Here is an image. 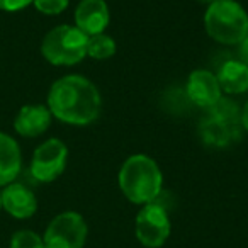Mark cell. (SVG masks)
I'll return each instance as SVG.
<instances>
[{
  "instance_id": "obj_1",
  "label": "cell",
  "mask_w": 248,
  "mask_h": 248,
  "mask_svg": "<svg viewBox=\"0 0 248 248\" xmlns=\"http://www.w3.org/2000/svg\"><path fill=\"white\" fill-rule=\"evenodd\" d=\"M48 109L53 117L70 126L95 123L102 109V97L95 83L83 75H65L48 92Z\"/></svg>"
},
{
  "instance_id": "obj_2",
  "label": "cell",
  "mask_w": 248,
  "mask_h": 248,
  "mask_svg": "<svg viewBox=\"0 0 248 248\" xmlns=\"http://www.w3.org/2000/svg\"><path fill=\"white\" fill-rule=\"evenodd\" d=\"M123 196L136 206L155 202L163 190V173L148 155L136 153L124 160L117 173Z\"/></svg>"
},
{
  "instance_id": "obj_3",
  "label": "cell",
  "mask_w": 248,
  "mask_h": 248,
  "mask_svg": "<svg viewBox=\"0 0 248 248\" xmlns=\"http://www.w3.org/2000/svg\"><path fill=\"white\" fill-rule=\"evenodd\" d=\"M204 29L219 45H240L248 36V12L236 0H213L204 12Z\"/></svg>"
},
{
  "instance_id": "obj_4",
  "label": "cell",
  "mask_w": 248,
  "mask_h": 248,
  "mask_svg": "<svg viewBox=\"0 0 248 248\" xmlns=\"http://www.w3.org/2000/svg\"><path fill=\"white\" fill-rule=\"evenodd\" d=\"M89 36L83 34L78 28L62 24L53 28L43 38L41 53L48 63L55 66H72L83 62L87 56Z\"/></svg>"
},
{
  "instance_id": "obj_5",
  "label": "cell",
  "mask_w": 248,
  "mask_h": 248,
  "mask_svg": "<svg viewBox=\"0 0 248 248\" xmlns=\"http://www.w3.org/2000/svg\"><path fill=\"white\" fill-rule=\"evenodd\" d=\"M172 233L169 211L158 201L141 206L135 219L136 240L145 248H160Z\"/></svg>"
},
{
  "instance_id": "obj_6",
  "label": "cell",
  "mask_w": 248,
  "mask_h": 248,
  "mask_svg": "<svg viewBox=\"0 0 248 248\" xmlns=\"http://www.w3.org/2000/svg\"><path fill=\"white\" fill-rule=\"evenodd\" d=\"M89 236V226L77 211L60 213L49 221L43 241L46 248H83Z\"/></svg>"
},
{
  "instance_id": "obj_7",
  "label": "cell",
  "mask_w": 248,
  "mask_h": 248,
  "mask_svg": "<svg viewBox=\"0 0 248 248\" xmlns=\"http://www.w3.org/2000/svg\"><path fill=\"white\" fill-rule=\"evenodd\" d=\"M66 162H68L66 145L58 138H49L34 150L29 172L38 182L48 184L65 172Z\"/></svg>"
},
{
  "instance_id": "obj_8",
  "label": "cell",
  "mask_w": 248,
  "mask_h": 248,
  "mask_svg": "<svg viewBox=\"0 0 248 248\" xmlns=\"http://www.w3.org/2000/svg\"><path fill=\"white\" fill-rule=\"evenodd\" d=\"M219 82L216 75L209 70L197 68L189 73L186 83V95L194 106L202 107V109H213L221 99Z\"/></svg>"
},
{
  "instance_id": "obj_9",
  "label": "cell",
  "mask_w": 248,
  "mask_h": 248,
  "mask_svg": "<svg viewBox=\"0 0 248 248\" xmlns=\"http://www.w3.org/2000/svg\"><path fill=\"white\" fill-rule=\"evenodd\" d=\"M110 22V11L106 0H80L75 9V28L83 34L95 36L106 32Z\"/></svg>"
},
{
  "instance_id": "obj_10",
  "label": "cell",
  "mask_w": 248,
  "mask_h": 248,
  "mask_svg": "<svg viewBox=\"0 0 248 248\" xmlns=\"http://www.w3.org/2000/svg\"><path fill=\"white\" fill-rule=\"evenodd\" d=\"M2 207L17 219H28L38 211V199L34 192L24 184L12 182L0 190Z\"/></svg>"
},
{
  "instance_id": "obj_11",
  "label": "cell",
  "mask_w": 248,
  "mask_h": 248,
  "mask_svg": "<svg viewBox=\"0 0 248 248\" xmlns=\"http://www.w3.org/2000/svg\"><path fill=\"white\" fill-rule=\"evenodd\" d=\"M51 112L48 106L43 104H28L17 112L14 121V129L24 138H38L48 131L51 126Z\"/></svg>"
},
{
  "instance_id": "obj_12",
  "label": "cell",
  "mask_w": 248,
  "mask_h": 248,
  "mask_svg": "<svg viewBox=\"0 0 248 248\" xmlns=\"http://www.w3.org/2000/svg\"><path fill=\"white\" fill-rule=\"evenodd\" d=\"M22 169V155L17 141L0 131V187L12 184Z\"/></svg>"
},
{
  "instance_id": "obj_13",
  "label": "cell",
  "mask_w": 248,
  "mask_h": 248,
  "mask_svg": "<svg viewBox=\"0 0 248 248\" xmlns=\"http://www.w3.org/2000/svg\"><path fill=\"white\" fill-rule=\"evenodd\" d=\"M219 87L226 93H245L248 90V66L240 60H226L214 73Z\"/></svg>"
},
{
  "instance_id": "obj_14",
  "label": "cell",
  "mask_w": 248,
  "mask_h": 248,
  "mask_svg": "<svg viewBox=\"0 0 248 248\" xmlns=\"http://www.w3.org/2000/svg\"><path fill=\"white\" fill-rule=\"evenodd\" d=\"M199 135L206 145L214 146V148H223L233 141L234 135H238V129L231 128L226 123L216 119L209 114V117L201 123Z\"/></svg>"
},
{
  "instance_id": "obj_15",
  "label": "cell",
  "mask_w": 248,
  "mask_h": 248,
  "mask_svg": "<svg viewBox=\"0 0 248 248\" xmlns=\"http://www.w3.org/2000/svg\"><path fill=\"white\" fill-rule=\"evenodd\" d=\"M116 41L106 32L90 36L87 43V56H90L92 60H109L116 55Z\"/></svg>"
},
{
  "instance_id": "obj_16",
  "label": "cell",
  "mask_w": 248,
  "mask_h": 248,
  "mask_svg": "<svg viewBox=\"0 0 248 248\" xmlns=\"http://www.w3.org/2000/svg\"><path fill=\"white\" fill-rule=\"evenodd\" d=\"M11 248H46L43 236L31 230H19L12 234Z\"/></svg>"
},
{
  "instance_id": "obj_17",
  "label": "cell",
  "mask_w": 248,
  "mask_h": 248,
  "mask_svg": "<svg viewBox=\"0 0 248 248\" xmlns=\"http://www.w3.org/2000/svg\"><path fill=\"white\" fill-rule=\"evenodd\" d=\"M34 7L45 16H58L66 11L70 0H32Z\"/></svg>"
},
{
  "instance_id": "obj_18",
  "label": "cell",
  "mask_w": 248,
  "mask_h": 248,
  "mask_svg": "<svg viewBox=\"0 0 248 248\" xmlns=\"http://www.w3.org/2000/svg\"><path fill=\"white\" fill-rule=\"evenodd\" d=\"M32 4V0H0V11L17 12Z\"/></svg>"
},
{
  "instance_id": "obj_19",
  "label": "cell",
  "mask_w": 248,
  "mask_h": 248,
  "mask_svg": "<svg viewBox=\"0 0 248 248\" xmlns=\"http://www.w3.org/2000/svg\"><path fill=\"white\" fill-rule=\"evenodd\" d=\"M238 60L248 66V36L238 45Z\"/></svg>"
},
{
  "instance_id": "obj_20",
  "label": "cell",
  "mask_w": 248,
  "mask_h": 248,
  "mask_svg": "<svg viewBox=\"0 0 248 248\" xmlns=\"http://www.w3.org/2000/svg\"><path fill=\"white\" fill-rule=\"evenodd\" d=\"M241 128L248 133V100L243 106V109H241Z\"/></svg>"
},
{
  "instance_id": "obj_21",
  "label": "cell",
  "mask_w": 248,
  "mask_h": 248,
  "mask_svg": "<svg viewBox=\"0 0 248 248\" xmlns=\"http://www.w3.org/2000/svg\"><path fill=\"white\" fill-rule=\"evenodd\" d=\"M199 2H202V4H211L213 0H199Z\"/></svg>"
},
{
  "instance_id": "obj_22",
  "label": "cell",
  "mask_w": 248,
  "mask_h": 248,
  "mask_svg": "<svg viewBox=\"0 0 248 248\" xmlns=\"http://www.w3.org/2000/svg\"><path fill=\"white\" fill-rule=\"evenodd\" d=\"M0 209H2V197H0Z\"/></svg>"
}]
</instances>
